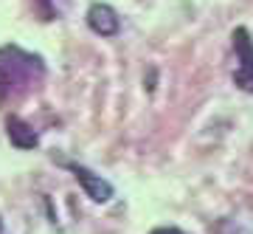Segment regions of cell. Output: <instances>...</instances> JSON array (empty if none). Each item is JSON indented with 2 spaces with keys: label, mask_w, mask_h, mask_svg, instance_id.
<instances>
[{
  "label": "cell",
  "mask_w": 253,
  "mask_h": 234,
  "mask_svg": "<svg viewBox=\"0 0 253 234\" xmlns=\"http://www.w3.org/2000/svg\"><path fill=\"white\" fill-rule=\"evenodd\" d=\"M234 48L239 57V71L234 73V82L242 90H253V40L248 34V28H236L234 31Z\"/></svg>",
  "instance_id": "cell-1"
},
{
  "label": "cell",
  "mask_w": 253,
  "mask_h": 234,
  "mask_svg": "<svg viewBox=\"0 0 253 234\" xmlns=\"http://www.w3.org/2000/svg\"><path fill=\"white\" fill-rule=\"evenodd\" d=\"M87 26L101 37H113L118 31V14L107 3H93L87 9Z\"/></svg>",
  "instance_id": "cell-3"
},
{
  "label": "cell",
  "mask_w": 253,
  "mask_h": 234,
  "mask_svg": "<svg viewBox=\"0 0 253 234\" xmlns=\"http://www.w3.org/2000/svg\"><path fill=\"white\" fill-rule=\"evenodd\" d=\"M6 127H9V141L14 147H20V150H34L37 147V133L23 121V118H9Z\"/></svg>",
  "instance_id": "cell-4"
},
{
  "label": "cell",
  "mask_w": 253,
  "mask_h": 234,
  "mask_svg": "<svg viewBox=\"0 0 253 234\" xmlns=\"http://www.w3.org/2000/svg\"><path fill=\"white\" fill-rule=\"evenodd\" d=\"M0 232H3V223H0Z\"/></svg>",
  "instance_id": "cell-6"
},
{
  "label": "cell",
  "mask_w": 253,
  "mask_h": 234,
  "mask_svg": "<svg viewBox=\"0 0 253 234\" xmlns=\"http://www.w3.org/2000/svg\"><path fill=\"white\" fill-rule=\"evenodd\" d=\"M152 234H183V232H177V229H155Z\"/></svg>",
  "instance_id": "cell-5"
},
{
  "label": "cell",
  "mask_w": 253,
  "mask_h": 234,
  "mask_svg": "<svg viewBox=\"0 0 253 234\" xmlns=\"http://www.w3.org/2000/svg\"><path fill=\"white\" fill-rule=\"evenodd\" d=\"M71 170H73V175H76V180L84 186V192H87V198L90 200H96V203H107V200L113 198V186H110V180H104L101 175L84 170V167H76V164H71Z\"/></svg>",
  "instance_id": "cell-2"
}]
</instances>
